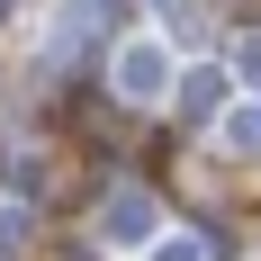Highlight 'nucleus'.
Here are the masks:
<instances>
[{"mask_svg":"<svg viewBox=\"0 0 261 261\" xmlns=\"http://www.w3.org/2000/svg\"><path fill=\"white\" fill-rule=\"evenodd\" d=\"M117 81H126L135 99H144V90H162V54H153V45H135L126 63H117Z\"/></svg>","mask_w":261,"mask_h":261,"instance_id":"obj_1","label":"nucleus"},{"mask_svg":"<svg viewBox=\"0 0 261 261\" xmlns=\"http://www.w3.org/2000/svg\"><path fill=\"white\" fill-rule=\"evenodd\" d=\"M234 144H252V153H261V108H252V117H234Z\"/></svg>","mask_w":261,"mask_h":261,"instance_id":"obj_2","label":"nucleus"}]
</instances>
